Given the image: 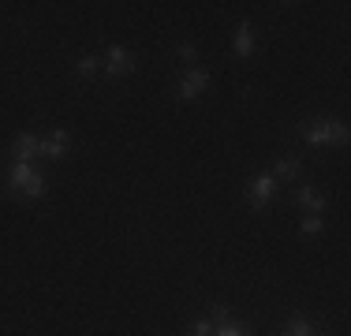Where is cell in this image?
<instances>
[{"instance_id": "7a4b0ae2", "label": "cell", "mask_w": 351, "mask_h": 336, "mask_svg": "<svg viewBox=\"0 0 351 336\" xmlns=\"http://www.w3.org/2000/svg\"><path fill=\"white\" fill-rule=\"evenodd\" d=\"M303 139L311 142V146H344L348 123L344 120H311L303 128Z\"/></svg>"}, {"instance_id": "30bf717a", "label": "cell", "mask_w": 351, "mask_h": 336, "mask_svg": "<svg viewBox=\"0 0 351 336\" xmlns=\"http://www.w3.org/2000/svg\"><path fill=\"white\" fill-rule=\"evenodd\" d=\"M295 176H299V161H295V157H280L273 180H295Z\"/></svg>"}, {"instance_id": "ac0fdd59", "label": "cell", "mask_w": 351, "mask_h": 336, "mask_svg": "<svg viewBox=\"0 0 351 336\" xmlns=\"http://www.w3.org/2000/svg\"><path fill=\"white\" fill-rule=\"evenodd\" d=\"M314 336H317V333H314Z\"/></svg>"}, {"instance_id": "7c38bea8", "label": "cell", "mask_w": 351, "mask_h": 336, "mask_svg": "<svg viewBox=\"0 0 351 336\" xmlns=\"http://www.w3.org/2000/svg\"><path fill=\"white\" fill-rule=\"evenodd\" d=\"M97 71H101V64H97V56H82V60L75 64V75H79V79H94Z\"/></svg>"}, {"instance_id": "ba28073f", "label": "cell", "mask_w": 351, "mask_h": 336, "mask_svg": "<svg viewBox=\"0 0 351 336\" xmlns=\"http://www.w3.org/2000/svg\"><path fill=\"white\" fill-rule=\"evenodd\" d=\"M232 49H236V56H239V60L254 53V30H250V23H239L236 38H232Z\"/></svg>"}, {"instance_id": "e0dca14e", "label": "cell", "mask_w": 351, "mask_h": 336, "mask_svg": "<svg viewBox=\"0 0 351 336\" xmlns=\"http://www.w3.org/2000/svg\"><path fill=\"white\" fill-rule=\"evenodd\" d=\"M180 60H183V64H195V60H198V49L191 45V41H187V45H180Z\"/></svg>"}, {"instance_id": "5b68a950", "label": "cell", "mask_w": 351, "mask_h": 336, "mask_svg": "<svg viewBox=\"0 0 351 336\" xmlns=\"http://www.w3.org/2000/svg\"><path fill=\"white\" fill-rule=\"evenodd\" d=\"M68 146H71V134L64 131V128H56L49 139H41V146H38V154L41 157H53V161H60V157H68Z\"/></svg>"}, {"instance_id": "4fadbf2b", "label": "cell", "mask_w": 351, "mask_h": 336, "mask_svg": "<svg viewBox=\"0 0 351 336\" xmlns=\"http://www.w3.org/2000/svg\"><path fill=\"white\" fill-rule=\"evenodd\" d=\"M322 228H325L322 213H311V217H303V224H299V232H303V235H317Z\"/></svg>"}, {"instance_id": "5bb4252c", "label": "cell", "mask_w": 351, "mask_h": 336, "mask_svg": "<svg viewBox=\"0 0 351 336\" xmlns=\"http://www.w3.org/2000/svg\"><path fill=\"white\" fill-rule=\"evenodd\" d=\"M213 336H250V329H247V325L228 322V325H221V329H213Z\"/></svg>"}, {"instance_id": "8992f818", "label": "cell", "mask_w": 351, "mask_h": 336, "mask_svg": "<svg viewBox=\"0 0 351 336\" xmlns=\"http://www.w3.org/2000/svg\"><path fill=\"white\" fill-rule=\"evenodd\" d=\"M105 71L116 75V79H120V75H131V71H135V56H131L128 49L112 45V49H108V56H105Z\"/></svg>"}, {"instance_id": "9a60e30c", "label": "cell", "mask_w": 351, "mask_h": 336, "mask_svg": "<svg viewBox=\"0 0 351 336\" xmlns=\"http://www.w3.org/2000/svg\"><path fill=\"white\" fill-rule=\"evenodd\" d=\"M187 336H213V322L210 317H198V322L187 329Z\"/></svg>"}, {"instance_id": "2e32d148", "label": "cell", "mask_w": 351, "mask_h": 336, "mask_svg": "<svg viewBox=\"0 0 351 336\" xmlns=\"http://www.w3.org/2000/svg\"><path fill=\"white\" fill-rule=\"evenodd\" d=\"M228 307H213V329H221V325H228Z\"/></svg>"}, {"instance_id": "6da1fadb", "label": "cell", "mask_w": 351, "mask_h": 336, "mask_svg": "<svg viewBox=\"0 0 351 336\" xmlns=\"http://www.w3.org/2000/svg\"><path fill=\"white\" fill-rule=\"evenodd\" d=\"M8 187L19 198H45V176H41L34 165L12 161V168H8Z\"/></svg>"}, {"instance_id": "9c48e42d", "label": "cell", "mask_w": 351, "mask_h": 336, "mask_svg": "<svg viewBox=\"0 0 351 336\" xmlns=\"http://www.w3.org/2000/svg\"><path fill=\"white\" fill-rule=\"evenodd\" d=\"M295 202L303 209H311V213H322V209H325V195H322V191H314V187H299Z\"/></svg>"}, {"instance_id": "52a82bcc", "label": "cell", "mask_w": 351, "mask_h": 336, "mask_svg": "<svg viewBox=\"0 0 351 336\" xmlns=\"http://www.w3.org/2000/svg\"><path fill=\"white\" fill-rule=\"evenodd\" d=\"M38 146H41V139H38V134L23 131V134H15V142H12V157H15L19 165H30V157L38 154Z\"/></svg>"}, {"instance_id": "8fae6325", "label": "cell", "mask_w": 351, "mask_h": 336, "mask_svg": "<svg viewBox=\"0 0 351 336\" xmlns=\"http://www.w3.org/2000/svg\"><path fill=\"white\" fill-rule=\"evenodd\" d=\"M280 336H314V325L306 322V317H291V322L284 325Z\"/></svg>"}, {"instance_id": "277c9868", "label": "cell", "mask_w": 351, "mask_h": 336, "mask_svg": "<svg viewBox=\"0 0 351 336\" xmlns=\"http://www.w3.org/2000/svg\"><path fill=\"white\" fill-rule=\"evenodd\" d=\"M206 86H210V75H206L202 67H187L183 79H180V101H195Z\"/></svg>"}, {"instance_id": "3957f363", "label": "cell", "mask_w": 351, "mask_h": 336, "mask_svg": "<svg viewBox=\"0 0 351 336\" xmlns=\"http://www.w3.org/2000/svg\"><path fill=\"white\" fill-rule=\"evenodd\" d=\"M273 195H277V180H273L269 172H262V176H254V180H250V187H247V202H250L254 209L269 206Z\"/></svg>"}]
</instances>
